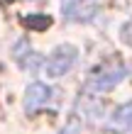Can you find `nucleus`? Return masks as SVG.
Instances as JSON below:
<instances>
[{
	"instance_id": "nucleus-1",
	"label": "nucleus",
	"mask_w": 132,
	"mask_h": 134,
	"mask_svg": "<svg viewBox=\"0 0 132 134\" xmlns=\"http://www.w3.org/2000/svg\"><path fill=\"white\" fill-rule=\"evenodd\" d=\"M125 76H127L125 66H118V64L115 66H103V68H98L96 73H91V78L86 81V90L91 93V95L108 93V90H113Z\"/></svg>"
},
{
	"instance_id": "nucleus-2",
	"label": "nucleus",
	"mask_w": 132,
	"mask_h": 134,
	"mask_svg": "<svg viewBox=\"0 0 132 134\" xmlns=\"http://www.w3.org/2000/svg\"><path fill=\"white\" fill-rule=\"evenodd\" d=\"M76 59H78L76 46H71V44H61V46H56V49L49 54V59H46L42 66H44V71H46V76L59 78V76H64V73H68V71L73 68Z\"/></svg>"
},
{
	"instance_id": "nucleus-3",
	"label": "nucleus",
	"mask_w": 132,
	"mask_h": 134,
	"mask_svg": "<svg viewBox=\"0 0 132 134\" xmlns=\"http://www.w3.org/2000/svg\"><path fill=\"white\" fill-rule=\"evenodd\" d=\"M54 100V90L46 83H32L25 93V110L27 112H37L39 107L49 105Z\"/></svg>"
},
{
	"instance_id": "nucleus-4",
	"label": "nucleus",
	"mask_w": 132,
	"mask_h": 134,
	"mask_svg": "<svg viewBox=\"0 0 132 134\" xmlns=\"http://www.w3.org/2000/svg\"><path fill=\"white\" fill-rule=\"evenodd\" d=\"M61 7H64V17L71 22H86L93 20V15H96V7H91L83 0H64Z\"/></svg>"
},
{
	"instance_id": "nucleus-5",
	"label": "nucleus",
	"mask_w": 132,
	"mask_h": 134,
	"mask_svg": "<svg viewBox=\"0 0 132 134\" xmlns=\"http://www.w3.org/2000/svg\"><path fill=\"white\" fill-rule=\"evenodd\" d=\"M15 59L20 61L22 68H29V71H37V68L44 64V61L39 59V54H34L32 49H29L27 42H20L17 46H15Z\"/></svg>"
},
{
	"instance_id": "nucleus-6",
	"label": "nucleus",
	"mask_w": 132,
	"mask_h": 134,
	"mask_svg": "<svg viewBox=\"0 0 132 134\" xmlns=\"http://www.w3.org/2000/svg\"><path fill=\"white\" fill-rule=\"evenodd\" d=\"M113 120H115V124H118V127H125V129L132 132V102L118 107V110H115V115H113Z\"/></svg>"
},
{
	"instance_id": "nucleus-7",
	"label": "nucleus",
	"mask_w": 132,
	"mask_h": 134,
	"mask_svg": "<svg viewBox=\"0 0 132 134\" xmlns=\"http://www.w3.org/2000/svg\"><path fill=\"white\" fill-rule=\"evenodd\" d=\"M49 17L46 15H29V17L25 20V25L27 27H34V29H44V27H49Z\"/></svg>"
},
{
	"instance_id": "nucleus-8",
	"label": "nucleus",
	"mask_w": 132,
	"mask_h": 134,
	"mask_svg": "<svg viewBox=\"0 0 132 134\" xmlns=\"http://www.w3.org/2000/svg\"><path fill=\"white\" fill-rule=\"evenodd\" d=\"M122 42H125V44H130V46H132V20L127 22V25H125V27H122Z\"/></svg>"
},
{
	"instance_id": "nucleus-9",
	"label": "nucleus",
	"mask_w": 132,
	"mask_h": 134,
	"mask_svg": "<svg viewBox=\"0 0 132 134\" xmlns=\"http://www.w3.org/2000/svg\"><path fill=\"white\" fill-rule=\"evenodd\" d=\"M59 134H81V132H78V124H68V127H64Z\"/></svg>"
},
{
	"instance_id": "nucleus-10",
	"label": "nucleus",
	"mask_w": 132,
	"mask_h": 134,
	"mask_svg": "<svg viewBox=\"0 0 132 134\" xmlns=\"http://www.w3.org/2000/svg\"><path fill=\"white\" fill-rule=\"evenodd\" d=\"M105 134H120V132H105Z\"/></svg>"
},
{
	"instance_id": "nucleus-11",
	"label": "nucleus",
	"mask_w": 132,
	"mask_h": 134,
	"mask_svg": "<svg viewBox=\"0 0 132 134\" xmlns=\"http://www.w3.org/2000/svg\"><path fill=\"white\" fill-rule=\"evenodd\" d=\"M83 3H88V0H83Z\"/></svg>"
}]
</instances>
